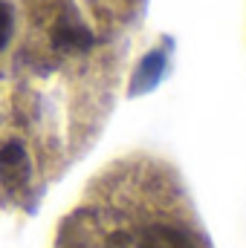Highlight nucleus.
Instances as JSON below:
<instances>
[{
	"mask_svg": "<svg viewBox=\"0 0 246 248\" xmlns=\"http://www.w3.org/2000/svg\"><path fill=\"white\" fill-rule=\"evenodd\" d=\"M145 0H0V141H32L53 168L99 133Z\"/></svg>",
	"mask_w": 246,
	"mask_h": 248,
	"instance_id": "f257e3e1",
	"label": "nucleus"
},
{
	"mask_svg": "<svg viewBox=\"0 0 246 248\" xmlns=\"http://www.w3.org/2000/svg\"><path fill=\"white\" fill-rule=\"evenodd\" d=\"M133 248H206V243L194 231H188L183 222L154 219L136 231Z\"/></svg>",
	"mask_w": 246,
	"mask_h": 248,
	"instance_id": "f03ea898",
	"label": "nucleus"
}]
</instances>
